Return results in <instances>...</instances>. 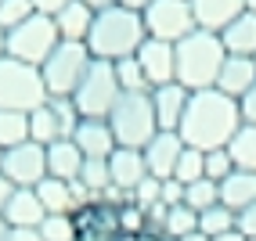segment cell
Listing matches in <instances>:
<instances>
[{
  "mask_svg": "<svg viewBox=\"0 0 256 241\" xmlns=\"http://www.w3.org/2000/svg\"><path fill=\"white\" fill-rule=\"evenodd\" d=\"M116 79H119V90H123V94L152 90V87H148V79H144V72H141V65H138V58H123V61H116Z\"/></svg>",
  "mask_w": 256,
  "mask_h": 241,
  "instance_id": "1f68e13d",
  "label": "cell"
},
{
  "mask_svg": "<svg viewBox=\"0 0 256 241\" xmlns=\"http://www.w3.org/2000/svg\"><path fill=\"white\" fill-rule=\"evenodd\" d=\"M198 231L213 241V238L228 234V231H238V216H234L231 209H224V205H213V209L198 213Z\"/></svg>",
  "mask_w": 256,
  "mask_h": 241,
  "instance_id": "4dcf8cb0",
  "label": "cell"
},
{
  "mask_svg": "<svg viewBox=\"0 0 256 241\" xmlns=\"http://www.w3.org/2000/svg\"><path fill=\"white\" fill-rule=\"evenodd\" d=\"M238 112H242V123L246 126H256V83H252V90L238 101Z\"/></svg>",
  "mask_w": 256,
  "mask_h": 241,
  "instance_id": "ab89813d",
  "label": "cell"
},
{
  "mask_svg": "<svg viewBox=\"0 0 256 241\" xmlns=\"http://www.w3.org/2000/svg\"><path fill=\"white\" fill-rule=\"evenodd\" d=\"M252 61H256V58H252Z\"/></svg>",
  "mask_w": 256,
  "mask_h": 241,
  "instance_id": "9f6ffc18",
  "label": "cell"
},
{
  "mask_svg": "<svg viewBox=\"0 0 256 241\" xmlns=\"http://www.w3.org/2000/svg\"><path fill=\"white\" fill-rule=\"evenodd\" d=\"M47 87H44V76L40 68H32L26 61H14V58H0V108L4 112H26L32 115L36 108L47 105Z\"/></svg>",
  "mask_w": 256,
  "mask_h": 241,
  "instance_id": "5b68a950",
  "label": "cell"
},
{
  "mask_svg": "<svg viewBox=\"0 0 256 241\" xmlns=\"http://www.w3.org/2000/svg\"><path fill=\"white\" fill-rule=\"evenodd\" d=\"M141 155H144L148 177L170 180V177L177 173V162H180V155H184V141H180V133H174V130H159Z\"/></svg>",
  "mask_w": 256,
  "mask_h": 241,
  "instance_id": "5bb4252c",
  "label": "cell"
},
{
  "mask_svg": "<svg viewBox=\"0 0 256 241\" xmlns=\"http://www.w3.org/2000/svg\"><path fill=\"white\" fill-rule=\"evenodd\" d=\"M90 11H105V7H112V4H119V0H83Z\"/></svg>",
  "mask_w": 256,
  "mask_h": 241,
  "instance_id": "bcb514c9",
  "label": "cell"
},
{
  "mask_svg": "<svg viewBox=\"0 0 256 241\" xmlns=\"http://www.w3.org/2000/svg\"><path fill=\"white\" fill-rule=\"evenodd\" d=\"M228 58H256V14H238V18L220 32Z\"/></svg>",
  "mask_w": 256,
  "mask_h": 241,
  "instance_id": "7402d4cb",
  "label": "cell"
},
{
  "mask_svg": "<svg viewBox=\"0 0 256 241\" xmlns=\"http://www.w3.org/2000/svg\"><path fill=\"white\" fill-rule=\"evenodd\" d=\"M238 231H242L246 238H256V202L249 205V209L238 213Z\"/></svg>",
  "mask_w": 256,
  "mask_h": 241,
  "instance_id": "b9f144b4",
  "label": "cell"
},
{
  "mask_svg": "<svg viewBox=\"0 0 256 241\" xmlns=\"http://www.w3.org/2000/svg\"><path fill=\"white\" fill-rule=\"evenodd\" d=\"M141 18H144V29L152 40H162L174 47L198 29L195 14H192V0H152L141 11Z\"/></svg>",
  "mask_w": 256,
  "mask_h": 241,
  "instance_id": "9c48e42d",
  "label": "cell"
},
{
  "mask_svg": "<svg viewBox=\"0 0 256 241\" xmlns=\"http://www.w3.org/2000/svg\"><path fill=\"white\" fill-rule=\"evenodd\" d=\"M144 40H148V29H144L141 11L112 4V7L94 14V25H90V36H87V50H90V58H98V61H123V58L138 54Z\"/></svg>",
  "mask_w": 256,
  "mask_h": 241,
  "instance_id": "7a4b0ae2",
  "label": "cell"
},
{
  "mask_svg": "<svg viewBox=\"0 0 256 241\" xmlns=\"http://www.w3.org/2000/svg\"><path fill=\"white\" fill-rule=\"evenodd\" d=\"M58 43H62L58 25H54V18H47V14H32V18L22 22L18 29L4 32V54L14 58V61H26L32 68H40L50 54H54Z\"/></svg>",
  "mask_w": 256,
  "mask_h": 241,
  "instance_id": "8992f818",
  "label": "cell"
},
{
  "mask_svg": "<svg viewBox=\"0 0 256 241\" xmlns=\"http://www.w3.org/2000/svg\"><path fill=\"white\" fill-rule=\"evenodd\" d=\"M138 65L148 79V87H166V83H177V54H174V43H162V40H144L138 54Z\"/></svg>",
  "mask_w": 256,
  "mask_h": 241,
  "instance_id": "4fadbf2b",
  "label": "cell"
},
{
  "mask_svg": "<svg viewBox=\"0 0 256 241\" xmlns=\"http://www.w3.org/2000/svg\"><path fill=\"white\" fill-rule=\"evenodd\" d=\"M18 144H29V115L0 108V151H11Z\"/></svg>",
  "mask_w": 256,
  "mask_h": 241,
  "instance_id": "83f0119b",
  "label": "cell"
},
{
  "mask_svg": "<svg viewBox=\"0 0 256 241\" xmlns=\"http://www.w3.org/2000/svg\"><path fill=\"white\" fill-rule=\"evenodd\" d=\"M8 231H11V227H8V220H4V216H0V241H4V238H8Z\"/></svg>",
  "mask_w": 256,
  "mask_h": 241,
  "instance_id": "f907efd6",
  "label": "cell"
},
{
  "mask_svg": "<svg viewBox=\"0 0 256 241\" xmlns=\"http://www.w3.org/2000/svg\"><path fill=\"white\" fill-rule=\"evenodd\" d=\"M90 50L87 43H58L54 54H50L44 65H40V76H44V87H47V97H72L80 79L87 76L90 68Z\"/></svg>",
  "mask_w": 256,
  "mask_h": 241,
  "instance_id": "ba28073f",
  "label": "cell"
},
{
  "mask_svg": "<svg viewBox=\"0 0 256 241\" xmlns=\"http://www.w3.org/2000/svg\"><path fill=\"white\" fill-rule=\"evenodd\" d=\"M108 126H112V137H116V148L144 151L148 141L159 133L156 108H152V90L119 94V101H116L112 112H108Z\"/></svg>",
  "mask_w": 256,
  "mask_h": 241,
  "instance_id": "277c9868",
  "label": "cell"
},
{
  "mask_svg": "<svg viewBox=\"0 0 256 241\" xmlns=\"http://www.w3.org/2000/svg\"><path fill=\"white\" fill-rule=\"evenodd\" d=\"M0 173H4L14 187H36L40 180H47V148L29 141V144H18V148L4 151Z\"/></svg>",
  "mask_w": 256,
  "mask_h": 241,
  "instance_id": "7c38bea8",
  "label": "cell"
},
{
  "mask_svg": "<svg viewBox=\"0 0 256 241\" xmlns=\"http://www.w3.org/2000/svg\"><path fill=\"white\" fill-rule=\"evenodd\" d=\"M119 94L123 90H119V79H116V61H98L94 58L87 76L80 79V87L69 101L76 105L80 119H108Z\"/></svg>",
  "mask_w": 256,
  "mask_h": 241,
  "instance_id": "52a82bcc",
  "label": "cell"
},
{
  "mask_svg": "<svg viewBox=\"0 0 256 241\" xmlns=\"http://www.w3.org/2000/svg\"><path fill=\"white\" fill-rule=\"evenodd\" d=\"M32 191H36L40 205L47 209V216H72L80 209V202L72 195V184H65V180L47 177V180H40L36 187H32Z\"/></svg>",
  "mask_w": 256,
  "mask_h": 241,
  "instance_id": "cb8c5ba5",
  "label": "cell"
},
{
  "mask_svg": "<svg viewBox=\"0 0 256 241\" xmlns=\"http://www.w3.org/2000/svg\"><path fill=\"white\" fill-rule=\"evenodd\" d=\"M11 195H14V184H11L4 173H0V213H4V205L11 202Z\"/></svg>",
  "mask_w": 256,
  "mask_h": 241,
  "instance_id": "ee69618b",
  "label": "cell"
},
{
  "mask_svg": "<svg viewBox=\"0 0 256 241\" xmlns=\"http://www.w3.org/2000/svg\"><path fill=\"white\" fill-rule=\"evenodd\" d=\"M184 205L195 209V213H206V209H213V205H220V184L210 180V177L188 184L184 187Z\"/></svg>",
  "mask_w": 256,
  "mask_h": 241,
  "instance_id": "f1b7e54d",
  "label": "cell"
},
{
  "mask_svg": "<svg viewBox=\"0 0 256 241\" xmlns=\"http://www.w3.org/2000/svg\"><path fill=\"white\" fill-rule=\"evenodd\" d=\"M0 159H4V151H0Z\"/></svg>",
  "mask_w": 256,
  "mask_h": 241,
  "instance_id": "11a10c76",
  "label": "cell"
},
{
  "mask_svg": "<svg viewBox=\"0 0 256 241\" xmlns=\"http://www.w3.org/2000/svg\"><path fill=\"white\" fill-rule=\"evenodd\" d=\"M80 169H83V155L72 141H58L47 148V177L72 184V180H80Z\"/></svg>",
  "mask_w": 256,
  "mask_h": 241,
  "instance_id": "d4e9b609",
  "label": "cell"
},
{
  "mask_svg": "<svg viewBox=\"0 0 256 241\" xmlns=\"http://www.w3.org/2000/svg\"><path fill=\"white\" fill-rule=\"evenodd\" d=\"M234 173V162H231V155H228V148H220V151H206V177L210 180H224V177H231Z\"/></svg>",
  "mask_w": 256,
  "mask_h": 241,
  "instance_id": "8d00e7d4",
  "label": "cell"
},
{
  "mask_svg": "<svg viewBox=\"0 0 256 241\" xmlns=\"http://www.w3.org/2000/svg\"><path fill=\"white\" fill-rule=\"evenodd\" d=\"M213 241H246V234H242V231H228V234H220V238H213Z\"/></svg>",
  "mask_w": 256,
  "mask_h": 241,
  "instance_id": "c3c4849f",
  "label": "cell"
},
{
  "mask_svg": "<svg viewBox=\"0 0 256 241\" xmlns=\"http://www.w3.org/2000/svg\"><path fill=\"white\" fill-rule=\"evenodd\" d=\"M246 241H256V238H246Z\"/></svg>",
  "mask_w": 256,
  "mask_h": 241,
  "instance_id": "db71d44e",
  "label": "cell"
},
{
  "mask_svg": "<svg viewBox=\"0 0 256 241\" xmlns=\"http://www.w3.org/2000/svg\"><path fill=\"white\" fill-rule=\"evenodd\" d=\"M119 4H123V7H130V11H144V7L152 4V0H119Z\"/></svg>",
  "mask_w": 256,
  "mask_h": 241,
  "instance_id": "7dc6e473",
  "label": "cell"
},
{
  "mask_svg": "<svg viewBox=\"0 0 256 241\" xmlns=\"http://www.w3.org/2000/svg\"><path fill=\"white\" fill-rule=\"evenodd\" d=\"M76 184L90 195V202L105 198V191L112 187V177H108V159H83V169H80V180H76Z\"/></svg>",
  "mask_w": 256,
  "mask_h": 241,
  "instance_id": "4316f807",
  "label": "cell"
},
{
  "mask_svg": "<svg viewBox=\"0 0 256 241\" xmlns=\"http://www.w3.org/2000/svg\"><path fill=\"white\" fill-rule=\"evenodd\" d=\"M0 216L8 220V227H32V231H40V223L47 220V209L40 205V198H36L32 187H14V195H11V202L4 205Z\"/></svg>",
  "mask_w": 256,
  "mask_h": 241,
  "instance_id": "d6986e66",
  "label": "cell"
},
{
  "mask_svg": "<svg viewBox=\"0 0 256 241\" xmlns=\"http://www.w3.org/2000/svg\"><path fill=\"white\" fill-rule=\"evenodd\" d=\"M184 187L188 184H195V180H202L206 177V151H195V148H184V155H180V162H177V173H174Z\"/></svg>",
  "mask_w": 256,
  "mask_h": 241,
  "instance_id": "e575fe53",
  "label": "cell"
},
{
  "mask_svg": "<svg viewBox=\"0 0 256 241\" xmlns=\"http://www.w3.org/2000/svg\"><path fill=\"white\" fill-rule=\"evenodd\" d=\"M4 241H44L40 231H32V227H11Z\"/></svg>",
  "mask_w": 256,
  "mask_h": 241,
  "instance_id": "7bdbcfd3",
  "label": "cell"
},
{
  "mask_svg": "<svg viewBox=\"0 0 256 241\" xmlns=\"http://www.w3.org/2000/svg\"><path fill=\"white\" fill-rule=\"evenodd\" d=\"M0 58H4V29H0Z\"/></svg>",
  "mask_w": 256,
  "mask_h": 241,
  "instance_id": "f5cc1de1",
  "label": "cell"
},
{
  "mask_svg": "<svg viewBox=\"0 0 256 241\" xmlns=\"http://www.w3.org/2000/svg\"><path fill=\"white\" fill-rule=\"evenodd\" d=\"M198 231V213L188 209V205H174V209H166V223H162V238L170 241H180L184 234Z\"/></svg>",
  "mask_w": 256,
  "mask_h": 241,
  "instance_id": "f546056e",
  "label": "cell"
},
{
  "mask_svg": "<svg viewBox=\"0 0 256 241\" xmlns=\"http://www.w3.org/2000/svg\"><path fill=\"white\" fill-rule=\"evenodd\" d=\"M76 241H119V205L116 202H87L72 213Z\"/></svg>",
  "mask_w": 256,
  "mask_h": 241,
  "instance_id": "8fae6325",
  "label": "cell"
},
{
  "mask_svg": "<svg viewBox=\"0 0 256 241\" xmlns=\"http://www.w3.org/2000/svg\"><path fill=\"white\" fill-rule=\"evenodd\" d=\"M256 83V61L252 58H228L224 68H220V79H216V90L228 94L231 101H242Z\"/></svg>",
  "mask_w": 256,
  "mask_h": 241,
  "instance_id": "ffe728a7",
  "label": "cell"
},
{
  "mask_svg": "<svg viewBox=\"0 0 256 241\" xmlns=\"http://www.w3.org/2000/svg\"><path fill=\"white\" fill-rule=\"evenodd\" d=\"M72 0H32V7H36V14H47V18H54V14H62L65 7H69Z\"/></svg>",
  "mask_w": 256,
  "mask_h": 241,
  "instance_id": "60d3db41",
  "label": "cell"
},
{
  "mask_svg": "<svg viewBox=\"0 0 256 241\" xmlns=\"http://www.w3.org/2000/svg\"><path fill=\"white\" fill-rule=\"evenodd\" d=\"M72 144L80 148L83 159H108L116 151V137L108 119H80V126L72 133Z\"/></svg>",
  "mask_w": 256,
  "mask_h": 241,
  "instance_id": "2e32d148",
  "label": "cell"
},
{
  "mask_svg": "<svg viewBox=\"0 0 256 241\" xmlns=\"http://www.w3.org/2000/svg\"><path fill=\"white\" fill-rule=\"evenodd\" d=\"M246 11H249V14H256V0H246Z\"/></svg>",
  "mask_w": 256,
  "mask_h": 241,
  "instance_id": "816d5d0a",
  "label": "cell"
},
{
  "mask_svg": "<svg viewBox=\"0 0 256 241\" xmlns=\"http://www.w3.org/2000/svg\"><path fill=\"white\" fill-rule=\"evenodd\" d=\"M177 83L184 90H213L216 79H220V68L228 61V50H224V40L216 32H202L195 29L192 36H184L177 47Z\"/></svg>",
  "mask_w": 256,
  "mask_h": 241,
  "instance_id": "3957f363",
  "label": "cell"
},
{
  "mask_svg": "<svg viewBox=\"0 0 256 241\" xmlns=\"http://www.w3.org/2000/svg\"><path fill=\"white\" fill-rule=\"evenodd\" d=\"M242 126V112H238V101H231L228 94L213 90H195L192 101L184 108L180 119V141L184 148H195V151H220L231 144V137Z\"/></svg>",
  "mask_w": 256,
  "mask_h": 241,
  "instance_id": "6da1fadb",
  "label": "cell"
},
{
  "mask_svg": "<svg viewBox=\"0 0 256 241\" xmlns=\"http://www.w3.org/2000/svg\"><path fill=\"white\" fill-rule=\"evenodd\" d=\"M188 101H192V90H184L180 83H166V87H156V90H152V108H156L159 130H174V133H177Z\"/></svg>",
  "mask_w": 256,
  "mask_h": 241,
  "instance_id": "ac0fdd59",
  "label": "cell"
},
{
  "mask_svg": "<svg viewBox=\"0 0 256 241\" xmlns=\"http://www.w3.org/2000/svg\"><path fill=\"white\" fill-rule=\"evenodd\" d=\"M180 241H210V238H206V234H202V231H192V234H184Z\"/></svg>",
  "mask_w": 256,
  "mask_h": 241,
  "instance_id": "681fc988",
  "label": "cell"
},
{
  "mask_svg": "<svg viewBox=\"0 0 256 241\" xmlns=\"http://www.w3.org/2000/svg\"><path fill=\"white\" fill-rule=\"evenodd\" d=\"M195 25L202 32H224L238 14H246V0H192Z\"/></svg>",
  "mask_w": 256,
  "mask_h": 241,
  "instance_id": "9a60e30c",
  "label": "cell"
},
{
  "mask_svg": "<svg viewBox=\"0 0 256 241\" xmlns=\"http://www.w3.org/2000/svg\"><path fill=\"white\" fill-rule=\"evenodd\" d=\"M32 14H36L32 0H0V29H4V32L18 29L22 22L32 18Z\"/></svg>",
  "mask_w": 256,
  "mask_h": 241,
  "instance_id": "d6a6232c",
  "label": "cell"
},
{
  "mask_svg": "<svg viewBox=\"0 0 256 241\" xmlns=\"http://www.w3.org/2000/svg\"><path fill=\"white\" fill-rule=\"evenodd\" d=\"M108 177H112V187L123 195H134L144 177H148V166H144V155L134 151V148H116L108 155Z\"/></svg>",
  "mask_w": 256,
  "mask_h": 241,
  "instance_id": "e0dca14e",
  "label": "cell"
},
{
  "mask_svg": "<svg viewBox=\"0 0 256 241\" xmlns=\"http://www.w3.org/2000/svg\"><path fill=\"white\" fill-rule=\"evenodd\" d=\"M119 241H170V238H162V234H156V231H144V234H123Z\"/></svg>",
  "mask_w": 256,
  "mask_h": 241,
  "instance_id": "f6af8a7d",
  "label": "cell"
},
{
  "mask_svg": "<svg viewBox=\"0 0 256 241\" xmlns=\"http://www.w3.org/2000/svg\"><path fill=\"white\" fill-rule=\"evenodd\" d=\"M228 155L234 169H242V173H256V126H238V133L231 137L228 144Z\"/></svg>",
  "mask_w": 256,
  "mask_h": 241,
  "instance_id": "484cf974",
  "label": "cell"
},
{
  "mask_svg": "<svg viewBox=\"0 0 256 241\" xmlns=\"http://www.w3.org/2000/svg\"><path fill=\"white\" fill-rule=\"evenodd\" d=\"M94 14H98V11H90L87 4H83V0H72V4L65 7L62 14H54L58 36H62L65 43H87L90 25H94Z\"/></svg>",
  "mask_w": 256,
  "mask_h": 241,
  "instance_id": "44dd1931",
  "label": "cell"
},
{
  "mask_svg": "<svg viewBox=\"0 0 256 241\" xmlns=\"http://www.w3.org/2000/svg\"><path fill=\"white\" fill-rule=\"evenodd\" d=\"M159 205H166V209H174V205H184V184L177 177L162 180V195H159Z\"/></svg>",
  "mask_w": 256,
  "mask_h": 241,
  "instance_id": "f35d334b",
  "label": "cell"
},
{
  "mask_svg": "<svg viewBox=\"0 0 256 241\" xmlns=\"http://www.w3.org/2000/svg\"><path fill=\"white\" fill-rule=\"evenodd\" d=\"M40 238H44V241H76L72 216H47V220L40 223Z\"/></svg>",
  "mask_w": 256,
  "mask_h": 241,
  "instance_id": "d590c367",
  "label": "cell"
},
{
  "mask_svg": "<svg viewBox=\"0 0 256 241\" xmlns=\"http://www.w3.org/2000/svg\"><path fill=\"white\" fill-rule=\"evenodd\" d=\"M148 231V209L144 205H138V202H123L119 205V238L123 234H144Z\"/></svg>",
  "mask_w": 256,
  "mask_h": 241,
  "instance_id": "836d02e7",
  "label": "cell"
},
{
  "mask_svg": "<svg viewBox=\"0 0 256 241\" xmlns=\"http://www.w3.org/2000/svg\"><path fill=\"white\" fill-rule=\"evenodd\" d=\"M256 202V173H242V169H234L231 177L220 180V205L224 209H231L234 216L249 209V205Z\"/></svg>",
  "mask_w": 256,
  "mask_h": 241,
  "instance_id": "603a6c76",
  "label": "cell"
},
{
  "mask_svg": "<svg viewBox=\"0 0 256 241\" xmlns=\"http://www.w3.org/2000/svg\"><path fill=\"white\" fill-rule=\"evenodd\" d=\"M80 126V112L69 97H50L44 108H36L29 115V141L50 148L58 141H72V133Z\"/></svg>",
  "mask_w": 256,
  "mask_h": 241,
  "instance_id": "30bf717a",
  "label": "cell"
},
{
  "mask_svg": "<svg viewBox=\"0 0 256 241\" xmlns=\"http://www.w3.org/2000/svg\"><path fill=\"white\" fill-rule=\"evenodd\" d=\"M159 195H162V180H156V177H144L138 187H134V202L138 205H144V209H152V205H159Z\"/></svg>",
  "mask_w": 256,
  "mask_h": 241,
  "instance_id": "74e56055",
  "label": "cell"
}]
</instances>
